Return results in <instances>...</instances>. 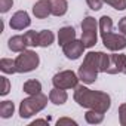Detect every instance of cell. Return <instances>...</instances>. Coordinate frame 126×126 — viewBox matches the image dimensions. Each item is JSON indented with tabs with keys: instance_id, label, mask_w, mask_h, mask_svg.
Here are the masks:
<instances>
[{
	"instance_id": "6da1fadb",
	"label": "cell",
	"mask_w": 126,
	"mask_h": 126,
	"mask_svg": "<svg viewBox=\"0 0 126 126\" xmlns=\"http://www.w3.org/2000/svg\"><path fill=\"white\" fill-rule=\"evenodd\" d=\"M110 67V55L104 52H88L82 65L79 67V79L86 83L92 85L96 82L99 73H107Z\"/></svg>"
},
{
	"instance_id": "7a4b0ae2",
	"label": "cell",
	"mask_w": 126,
	"mask_h": 126,
	"mask_svg": "<svg viewBox=\"0 0 126 126\" xmlns=\"http://www.w3.org/2000/svg\"><path fill=\"white\" fill-rule=\"evenodd\" d=\"M73 98L80 107L88 108V110H98V111L107 113L111 107V98L107 92L94 91L83 85H79L74 89Z\"/></svg>"
},
{
	"instance_id": "3957f363",
	"label": "cell",
	"mask_w": 126,
	"mask_h": 126,
	"mask_svg": "<svg viewBox=\"0 0 126 126\" xmlns=\"http://www.w3.org/2000/svg\"><path fill=\"white\" fill-rule=\"evenodd\" d=\"M47 96L43 94H37V95H28L27 98H24L19 104V116L21 119H28L37 113H40L42 110L46 108L47 105Z\"/></svg>"
},
{
	"instance_id": "277c9868",
	"label": "cell",
	"mask_w": 126,
	"mask_h": 126,
	"mask_svg": "<svg viewBox=\"0 0 126 126\" xmlns=\"http://www.w3.org/2000/svg\"><path fill=\"white\" fill-rule=\"evenodd\" d=\"M15 64H16V73H21V74L30 73L39 67L40 56L37 55V52H34L31 49H25L15 58Z\"/></svg>"
},
{
	"instance_id": "5b68a950",
	"label": "cell",
	"mask_w": 126,
	"mask_h": 126,
	"mask_svg": "<svg viewBox=\"0 0 126 126\" xmlns=\"http://www.w3.org/2000/svg\"><path fill=\"white\" fill-rule=\"evenodd\" d=\"M98 21L94 16H85L82 21V42L86 47H94L98 40Z\"/></svg>"
},
{
	"instance_id": "8992f818",
	"label": "cell",
	"mask_w": 126,
	"mask_h": 126,
	"mask_svg": "<svg viewBox=\"0 0 126 126\" xmlns=\"http://www.w3.org/2000/svg\"><path fill=\"white\" fill-rule=\"evenodd\" d=\"M79 74L73 70H62L52 77V85L59 89H76L79 86Z\"/></svg>"
},
{
	"instance_id": "52a82bcc",
	"label": "cell",
	"mask_w": 126,
	"mask_h": 126,
	"mask_svg": "<svg viewBox=\"0 0 126 126\" xmlns=\"http://www.w3.org/2000/svg\"><path fill=\"white\" fill-rule=\"evenodd\" d=\"M101 40L104 43V46L111 50V52H120L126 47V36L122 34V33H105V34H101Z\"/></svg>"
},
{
	"instance_id": "ba28073f",
	"label": "cell",
	"mask_w": 126,
	"mask_h": 126,
	"mask_svg": "<svg viewBox=\"0 0 126 126\" xmlns=\"http://www.w3.org/2000/svg\"><path fill=\"white\" fill-rule=\"evenodd\" d=\"M85 49H86V46H85V43L82 42V39H80V40L74 39V40H71V42H68L67 45L62 46V52H64V55H65L68 59H71V61L79 59V58L83 55Z\"/></svg>"
},
{
	"instance_id": "9c48e42d",
	"label": "cell",
	"mask_w": 126,
	"mask_h": 126,
	"mask_svg": "<svg viewBox=\"0 0 126 126\" xmlns=\"http://www.w3.org/2000/svg\"><path fill=\"white\" fill-rule=\"evenodd\" d=\"M107 74H126V55L111 53L110 55V67Z\"/></svg>"
},
{
	"instance_id": "30bf717a",
	"label": "cell",
	"mask_w": 126,
	"mask_h": 126,
	"mask_svg": "<svg viewBox=\"0 0 126 126\" xmlns=\"http://www.w3.org/2000/svg\"><path fill=\"white\" fill-rule=\"evenodd\" d=\"M31 24V19H30V15L25 12V11H18L12 15V18L9 19V25L12 30H16V31H21V30H25L28 28Z\"/></svg>"
},
{
	"instance_id": "8fae6325",
	"label": "cell",
	"mask_w": 126,
	"mask_h": 126,
	"mask_svg": "<svg viewBox=\"0 0 126 126\" xmlns=\"http://www.w3.org/2000/svg\"><path fill=\"white\" fill-rule=\"evenodd\" d=\"M33 15L39 19H45L49 15H52L50 11V2L49 0H37L33 5Z\"/></svg>"
},
{
	"instance_id": "7c38bea8",
	"label": "cell",
	"mask_w": 126,
	"mask_h": 126,
	"mask_svg": "<svg viewBox=\"0 0 126 126\" xmlns=\"http://www.w3.org/2000/svg\"><path fill=\"white\" fill-rule=\"evenodd\" d=\"M74 39H76V30L71 25H65V27L59 28V31H58V45L59 46H64Z\"/></svg>"
},
{
	"instance_id": "4fadbf2b",
	"label": "cell",
	"mask_w": 126,
	"mask_h": 126,
	"mask_svg": "<svg viewBox=\"0 0 126 126\" xmlns=\"http://www.w3.org/2000/svg\"><path fill=\"white\" fill-rule=\"evenodd\" d=\"M8 47H9L12 52L21 53V52H24V50L28 47V45H27L24 36H12V37L8 40Z\"/></svg>"
},
{
	"instance_id": "5bb4252c",
	"label": "cell",
	"mask_w": 126,
	"mask_h": 126,
	"mask_svg": "<svg viewBox=\"0 0 126 126\" xmlns=\"http://www.w3.org/2000/svg\"><path fill=\"white\" fill-rule=\"evenodd\" d=\"M68 99V94L65 92V89H59V88H55L49 92V101L55 105H62L65 104Z\"/></svg>"
},
{
	"instance_id": "9a60e30c",
	"label": "cell",
	"mask_w": 126,
	"mask_h": 126,
	"mask_svg": "<svg viewBox=\"0 0 126 126\" xmlns=\"http://www.w3.org/2000/svg\"><path fill=\"white\" fill-rule=\"evenodd\" d=\"M50 2V11L53 16H64L68 11V2L67 0H49Z\"/></svg>"
},
{
	"instance_id": "2e32d148",
	"label": "cell",
	"mask_w": 126,
	"mask_h": 126,
	"mask_svg": "<svg viewBox=\"0 0 126 126\" xmlns=\"http://www.w3.org/2000/svg\"><path fill=\"white\" fill-rule=\"evenodd\" d=\"M22 91L27 94V95H37V94H42V83L36 79H30L24 83L22 86Z\"/></svg>"
},
{
	"instance_id": "e0dca14e",
	"label": "cell",
	"mask_w": 126,
	"mask_h": 126,
	"mask_svg": "<svg viewBox=\"0 0 126 126\" xmlns=\"http://www.w3.org/2000/svg\"><path fill=\"white\" fill-rule=\"evenodd\" d=\"M55 40V34L50 30H42L39 31V46L40 47H49Z\"/></svg>"
},
{
	"instance_id": "ac0fdd59",
	"label": "cell",
	"mask_w": 126,
	"mask_h": 126,
	"mask_svg": "<svg viewBox=\"0 0 126 126\" xmlns=\"http://www.w3.org/2000/svg\"><path fill=\"white\" fill-rule=\"evenodd\" d=\"M104 114L102 111H98V110H88L86 114H85V120L89 123V125H99L104 122Z\"/></svg>"
},
{
	"instance_id": "d6986e66",
	"label": "cell",
	"mask_w": 126,
	"mask_h": 126,
	"mask_svg": "<svg viewBox=\"0 0 126 126\" xmlns=\"http://www.w3.org/2000/svg\"><path fill=\"white\" fill-rule=\"evenodd\" d=\"M0 70L3 74H15L16 73V64L15 59L11 58H2L0 59Z\"/></svg>"
},
{
	"instance_id": "ffe728a7",
	"label": "cell",
	"mask_w": 126,
	"mask_h": 126,
	"mask_svg": "<svg viewBox=\"0 0 126 126\" xmlns=\"http://www.w3.org/2000/svg\"><path fill=\"white\" fill-rule=\"evenodd\" d=\"M15 111V104L12 101H2L0 102V117L9 119Z\"/></svg>"
},
{
	"instance_id": "44dd1931",
	"label": "cell",
	"mask_w": 126,
	"mask_h": 126,
	"mask_svg": "<svg viewBox=\"0 0 126 126\" xmlns=\"http://www.w3.org/2000/svg\"><path fill=\"white\" fill-rule=\"evenodd\" d=\"M98 25H99V34H105V33L113 31V19L108 15H102L98 21Z\"/></svg>"
},
{
	"instance_id": "7402d4cb",
	"label": "cell",
	"mask_w": 126,
	"mask_h": 126,
	"mask_svg": "<svg viewBox=\"0 0 126 126\" xmlns=\"http://www.w3.org/2000/svg\"><path fill=\"white\" fill-rule=\"evenodd\" d=\"M24 39H25V42H27V45H28L30 47L39 46V31H36V30H28V31H25V33H24Z\"/></svg>"
},
{
	"instance_id": "603a6c76",
	"label": "cell",
	"mask_w": 126,
	"mask_h": 126,
	"mask_svg": "<svg viewBox=\"0 0 126 126\" xmlns=\"http://www.w3.org/2000/svg\"><path fill=\"white\" fill-rule=\"evenodd\" d=\"M104 3L110 5L116 11H125L126 9V0H104Z\"/></svg>"
},
{
	"instance_id": "cb8c5ba5",
	"label": "cell",
	"mask_w": 126,
	"mask_h": 126,
	"mask_svg": "<svg viewBox=\"0 0 126 126\" xmlns=\"http://www.w3.org/2000/svg\"><path fill=\"white\" fill-rule=\"evenodd\" d=\"M0 79H2V85H3L2 91H0V95H2V96H6V95L11 92V82H9V79H8L6 76H2Z\"/></svg>"
},
{
	"instance_id": "d4e9b609",
	"label": "cell",
	"mask_w": 126,
	"mask_h": 126,
	"mask_svg": "<svg viewBox=\"0 0 126 126\" xmlns=\"http://www.w3.org/2000/svg\"><path fill=\"white\" fill-rule=\"evenodd\" d=\"M12 6H14V0H0V12L2 14H8Z\"/></svg>"
},
{
	"instance_id": "484cf974",
	"label": "cell",
	"mask_w": 126,
	"mask_h": 126,
	"mask_svg": "<svg viewBox=\"0 0 126 126\" xmlns=\"http://www.w3.org/2000/svg\"><path fill=\"white\" fill-rule=\"evenodd\" d=\"M119 122L122 126H126V102L119 107Z\"/></svg>"
},
{
	"instance_id": "4316f807",
	"label": "cell",
	"mask_w": 126,
	"mask_h": 126,
	"mask_svg": "<svg viewBox=\"0 0 126 126\" xmlns=\"http://www.w3.org/2000/svg\"><path fill=\"white\" fill-rule=\"evenodd\" d=\"M86 3L92 11H99L104 5V0H86Z\"/></svg>"
},
{
	"instance_id": "83f0119b",
	"label": "cell",
	"mask_w": 126,
	"mask_h": 126,
	"mask_svg": "<svg viewBox=\"0 0 126 126\" xmlns=\"http://www.w3.org/2000/svg\"><path fill=\"white\" fill-rule=\"evenodd\" d=\"M64 125H73V126H77V122L70 119V117H61L56 120V126H64Z\"/></svg>"
},
{
	"instance_id": "f1b7e54d",
	"label": "cell",
	"mask_w": 126,
	"mask_h": 126,
	"mask_svg": "<svg viewBox=\"0 0 126 126\" xmlns=\"http://www.w3.org/2000/svg\"><path fill=\"white\" fill-rule=\"evenodd\" d=\"M119 31L126 36V16H123V18L119 21Z\"/></svg>"
},
{
	"instance_id": "f546056e",
	"label": "cell",
	"mask_w": 126,
	"mask_h": 126,
	"mask_svg": "<svg viewBox=\"0 0 126 126\" xmlns=\"http://www.w3.org/2000/svg\"><path fill=\"white\" fill-rule=\"evenodd\" d=\"M34 125H47V120H45V119H36V120L31 122V126H34Z\"/></svg>"
}]
</instances>
